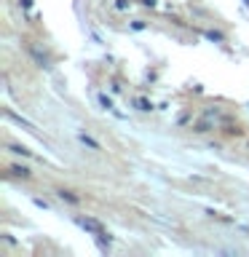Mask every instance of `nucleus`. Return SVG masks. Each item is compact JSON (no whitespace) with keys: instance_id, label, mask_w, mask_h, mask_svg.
Wrapping results in <instances>:
<instances>
[{"instance_id":"obj_1","label":"nucleus","mask_w":249,"mask_h":257,"mask_svg":"<svg viewBox=\"0 0 249 257\" xmlns=\"http://www.w3.org/2000/svg\"><path fill=\"white\" fill-rule=\"evenodd\" d=\"M225 123H230V115L222 112V107H206L204 115L193 123V128H196V132H209V128H220Z\"/></svg>"},{"instance_id":"obj_7","label":"nucleus","mask_w":249,"mask_h":257,"mask_svg":"<svg viewBox=\"0 0 249 257\" xmlns=\"http://www.w3.org/2000/svg\"><path fill=\"white\" fill-rule=\"evenodd\" d=\"M134 104H137L140 110H153V104H150L148 99H142V96H140V99H134Z\"/></svg>"},{"instance_id":"obj_10","label":"nucleus","mask_w":249,"mask_h":257,"mask_svg":"<svg viewBox=\"0 0 249 257\" xmlns=\"http://www.w3.org/2000/svg\"><path fill=\"white\" fill-rule=\"evenodd\" d=\"M35 206H40V209H48V204H46L43 198H35Z\"/></svg>"},{"instance_id":"obj_11","label":"nucleus","mask_w":249,"mask_h":257,"mask_svg":"<svg viewBox=\"0 0 249 257\" xmlns=\"http://www.w3.org/2000/svg\"><path fill=\"white\" fill-rule=\"evenodd\" d=\"M142 6H150L153 8V6H156V0H142Z\"/></svg>"},{"instance_id":"obj_3","label":"nucleus","mask_w":249,"mask_h":257,"mask_svg":"<svg viewBox=\"0 0 249 257\" xmlns=\"http://www.w3.org/2000/svg\"><path fill=\"white\" fill-rule=\"evenodd\" d=\"M8 174H11V177H22V180H27V177H30V169H27V166L14 164L11 169H8Z\"/></svg>"},{"instance_id":"obj_2","label":"nucleus","mask_w":249,"mask_h":257,"mask_svg":"<svg viewBox=\"0 0 249 257\" xmlns=\"http://www.w3.org/2000/svg\"><path fill=\"white\" fill-rule=\"evenodd\" d=\"M75 225H80V228H83V230H88V233H94V236H102V233H104L102 222L91 220V217H75Z\"/></svg>"},{"instance_id":"obj_4","label":"nucleus","mask_w":249,"mask_h":257,"mask_svg":"<svg viewBox=\"0 0 249 257\" xmlns=\"http://www.w3.org/2000/svg\"><path fill=\"white\" fill-rule=\"evenodd\" d=\"M80 142H83V145H88L91 150H99V142H96V140H91V137H86V134H80Z\"/></svg>"},{"instance_id":"obj_5","label":"nucleus","mask_w":249,"mask_h":257,"mask_svg":"<svg viewBox=\"0 0 249 257\" xmlns=\"http://www.w3.org/2000/svg\"><path fill=\"white\" fill-rule=\"evenodd\" d=\"M59 198L62 201H70V204H78V196H72L70 190H59Z\"/></svg>"},{"instance_id":"obj_12","label":"nucleus","mask_w":249,"mask_h":257,"mask_svg":"<svg viewBox=\"0 0 249 257\" xmlns=\"http://www.w3.org/2000/svg\"><path fill=\"white\" fill-rule=\"evenodd\" d=\"M22 6L24 8H32V0H22Z\"/></svg>"},{"instance_id":"obj_6","label":"nucleus","mask_w":249,"mask_h":257,"mask_svg":"<svg viewBox=\"0 0 249 257\" xmlns=\"http://www.w3.org/2000/svg\"><path fill=\"white\" fill-rule=\"evenodd\" d=\"M99 104H102L104 110H110V107H112V99H110L107 94H99Z\"/></svg>"},{"instance_id":"obj_8","label":"nucleus","mask_w":249,"mask_h":257,"mask_svg":"<svg viewBox=\"0 0 249 257\" xmlns=\"http://www.w3.org/2000/svg\"><path fill=\"white\" fill-rule=\"evenodd\" d=\"M11 150L14 153H22V156H30V150L27 148H19V145H11Z\"/></svg>"},{"instance_id":"obj_9","label":"nucleus","mask_w":249,"mask_h":257,"mask_svg":"<svg viewBox=\"0 0 249 257\" xmlns=\"http://www.w3.org/2000/svg\"><path fill=\"white\" fill-rule=\"evenodd\" d=\"M206 38H212V40H222L220 32H206Z\"/></svg>"}]
</instances>
